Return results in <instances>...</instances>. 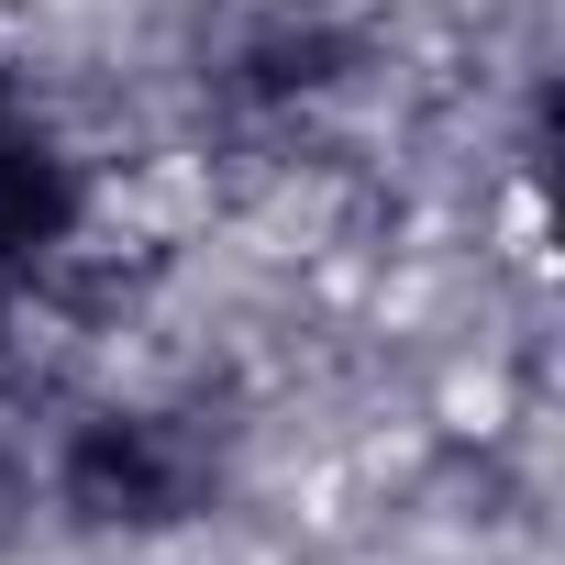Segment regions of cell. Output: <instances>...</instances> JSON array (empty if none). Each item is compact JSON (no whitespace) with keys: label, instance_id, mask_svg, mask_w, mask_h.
<instances>
[{"label":"cell","instance_id":"obj_1","mask_svg":"<svg viewBox=\"0 0 565 565\" xmlns=\"http://www.w3.org/2000/svg\"><path fill=\"white\" fill-rule=\"evenodd\" d=\"M56 499L89 532H178L211 510V444L178 411H89L56 455Z\"/></svg>","mask_w":565,"mask_h":565}]
</instances>
